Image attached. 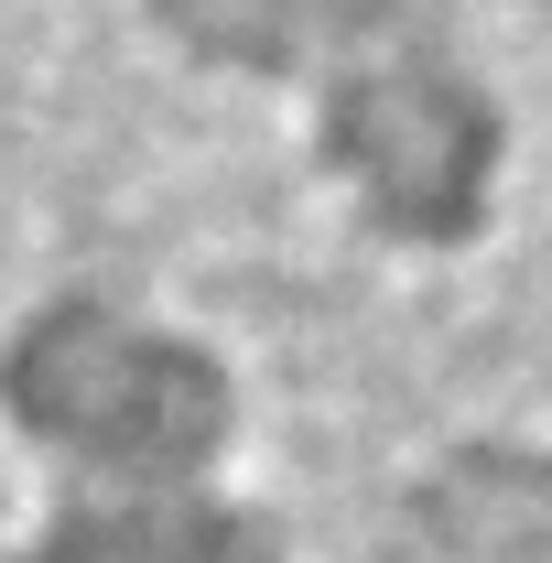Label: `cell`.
I'll list each match as a JSON object with an SVG mask.
<instances>
[{"mask_svg":"<svg viewBox=\"0 0 552 563\" xmlns=\"http://www.w3.org/2000/svg\"><path fill=\"white\" fill-rule=\"evenodd\" d=\"M487 152L498 120L477 109V87L433 55L368 66V87L336 98V163L368 185V207L412 239H455L487 207Z\"/></svg>","mask_w":552,"mask_h":563,"instance_id":"cell-1","label":"cell"}]
</instances>
